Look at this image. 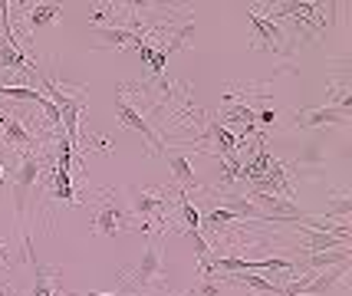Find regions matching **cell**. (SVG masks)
<instances>
[{"instance_id":"obj_1","label":"cell","mask_w":352,"mask_h":296,"mask_svg":"<svg viewBox=\"0 0 352 296\" xmlns=\"http://www.w3.org/2000/svg\"><path fill=\"white\" fill-rule=\"evenodd\" d=\"M46 86V99L60 109V128L66 132V139L76 145L79 141V119H82V109H86V93H66L53 76H43Z\"/></svg>"},{"instance_id":"obj_2","label":"cell","mask_w":352,"mask_h":296,"mask_svg":"<svg viewBox=\"0 0 352 296\" xmlns=\"http://www.w3.org/2000/svg\"><path fill=\"white\" fill-rule=\"evenodd\" d=\"M40 174H43V158L36 155V152H23V161H20V168L14 172V207H16V214L27 211V198H30L33 185L40 181Z\"/></svg>"},{"instance_id":"obj_3","label":"cell","mask_w":352,"mask_h":296,"mask_svg":"<svg viewBox=\"0 0 352 296\" xmlns=\"http://www.w3.org/2000/svg\"><path fill=\"white\" fill-rule=\"evenodd\" d=\"M116 115H119V122H122L125 128H135V132H142V139L148 141L152 155H165V152H168V148H165V141L158 139V132L152 128V122L145 119V112H138L135 106H129L122 93L116 95Z\"/></svg>"},{"instance_id":"obj_4","label":"cell","mask_w":352,"mask_h":296,"mask_svg":"<svg viewBox=\"0 0 352 296\" xmlns=\"http://www.w3.org/2000/svg\"><path fill=\"white\" fill-rule=\"evenodd\" d=\"M129 207H132L135 218H142V231H145L152 220L165 224L168 198H165V194H152V191H145V187H129Z\"/></svg>"},{"instance_id":"obj_5","label":"cell","mask_w":352,"mask_h":296,"mask_svg":"<svg viewBox=\"0 0 352 296\" xmlns=\"http://www.w3.org/2000/svg\"><path fill=\"white\" fill-rule=\"evenodd\" d=\"M129 277H132L142 290H148V286H155V283H162L165 270H162V244H158V240H152V244L145 247L142 260L129 270Z\"/></svg>"},{"instance_id":"obj_6","label":"cell","mask_w":352,"mask_h":296,"mask_svg":"<svg viewBox=\"0 0 352 296\" xmlns=\"http://www.w3.org/2000/svg\"><path fill=\"white\" fill-rule=\"evenodd\" d=\"M201 139L211 141V148H204L211 158H228L241 148V135H234L224 122H208L204 132H201Z\"/></svg>"},{"instance_id":"obj_7","label":"cell","mask_w":352,"mask_h":296,"mask_svg":"<svg viewBox=\"0 0 352 296\" xmlns=\"http://www.w3.org/2000/svg\"><path fill=\"white\" fill-rule=\"evenodd\" d=\"M250 191H261V194H276V198H293V185L290 178H287V165L283 161H276L267 168V174L261 178H254V181H247Z\"/></svg>"},{"instance_id":"obj_8","label":"cell","mask_w":352,"mask_h":296,"mask_svg":"<svg viewBox=\"0 0 352 296\" xmlns=\"http://www.w3.org/2000/svg\"><path fill=\"white\" fill-rule=\"evenodd\" d=\"M296 234H300V250H307V253L339 250L352 244V237H339V234H329V231H313V227H296Z\"/></svg>"},{"instance_id":"obj_9","label":"cell","mask_w":352,"mask_h":296,"mask_svg":"<svg viewBox=\"0 0 352 296\" xmlns=\"http://www.w3.org/2000/svg\"><path fill=\"white\" fill-rule=\"evenodd\" d=\"M247 16H250V23H254V47L280 53L283 33H280V27H276V20H270V16H261L257 10H247Z\"/></svg>"},{"instance_id":"obj_10","label":"cell","mask_w":352,"mask_h":296,"mask_svg":"<svg viewBox=\"0 0 352 296\" xmlns=\"http://www.w3.org/2000/svg\"><path fill=\"white\" fill-rule=\"evenodd\" d=\"M349 257H352L349 247L320 250V253H307V257L296 264V270H303V273H320V270H329V266H336V264H346Z\"/></svg>"},{"instance_id":"obj_11","label":"cell","mask_w":352,"mask_h":296,"mask_svg":"<svg viewBox=\"0 0 352 296\" xmlns=\"http://www.w3.org/2000/svg\"><path fill=\"white\" fill-rule=\"evenodd\" d=\"M125 214H122V207H116L112 201H106L99 211H96V220H92V231L96 234H102V237H116L119 231H125L129 224H125Z\"/></svg>"},{"instance_id":"obj_12","label":"cell","mask_w":352,"mask_h":296,"mask_svg":"<svg viewBox=\"0 0 352 296\" xmlns=\"http://www.w3.org/2000/svg\"><path fill=\"white\" fill-rule=\"evenodd\" d=\"M346 273H349V260H346V264L329 266V270L313 273V277H309V283H307V290H303V296H322L329 286H336V283L346 280Z\"/></svg>"},{"instance_id":"obj_13","label":"cell","mask_w":352,"mask_h":296,"mask_svg":"<svg viewBox=\"0 0 352 296\" xmlns=\"http://www.w3.org/2000/svg\"><path fill=\"white\" fill-rule=\"evenodd\" d=\"M145 43V30L138 33L135 30H125V27H106L102 30V43H99V49H125V47H142Z\"/></svg>"},{"instance_id":"obj_14","label":"cell","mask_w":352,"mask_h":296,"mask_svg":"<svg viewBox=\"0 0 352 296\" xmlns=\"http://www.w3.org/2000/svg\"><path fill=\"white\" fill-rule=\"evenodd\" d=\"M0 132H3V141L10 148H20V152H30L33 148V135L30 128L20 122V119H10V115H0Z\"/></svg>"},{"instance_id":"obj_15","label":"cell","mask_w":352,"mask_h":296,"mask_svg":"<svg viewBox=\"0 0 352 296\" xmlns=\"http://www.w3.org/2000/svg\"><path fill=\"white\" fill-rule=\"evenodd\" d=\"M349 115L346 112L333 109V106H322V109H303V115H296V125L303 128H320V125H346Z\"/></svg>"},{"instance_id":"obj_16","label":"cell","mask_w":352,"mask_h":296,"mask_svg":"<svg viewBox=\"0 0 352 296\" xmlns=\"http://www.w3.org/2000/svg\"><path fill=\"white\" fill-rule=\"evenodd\" d=\"M165 158H168V168H171V174H175V181L182 187H204L195 178V168H191V161H188V155H182V152H165Z\"/></svg>"},{"instance_id":"obj_17","label":"cell","mask_w":352,"mask_h":296,"mask_svg":"<svg viewBox=\"0 0 352 296\" xmlns=\"http://www.w3.org/2000/svg\"><path fill=\"white\" fill-rule=\"evenodd\" d=\"M221 119H224V122H234V125H244L247 132H254L257 112L250 109L247 102H237L234 95H228V102H224V112H221Z\"/></svg>"},{"instance_id":"obj_18","label":"cell","mask_w":352,"mask_h":296,"mask_svg":"<svg viewBox=\"0 0 352 296\" xmlns=\"http://www.w3.org/2000/svg\"><path fill=\"white\" fill-rule=\"evenodd\" d=\"M50 198L53 201H63V204H79V194L76 187H73V181H69V168H56L53 165V191H50Z\"/></svg>"},{"instance_id":"obj_19","label":"cell","mask_w":352,"mask_h":296,"mask_svg":"<svg viewBox=\"0 0 352 296\" xmlns=\"http://www.w3.org/2000/svg\"><path fill=\"white\" fill-rule=\"evenodd\" d=\"M63 16V7L60 3H36L27 10V27L30 30H40V27H50V23H56Z\"/></svg>"},{"instance_id":"obj_20","label":"cell","mask_w":352,"mask_h":296,"mask_svg":"<svg viewBox=\"0 0 352 296\" xmlns=\"http://www.w3.org/2000/svg\"><path fill=\"white\" fill-rule=\"evenodd\" d=\"M0 99H7V102H10V99H14V102H36L40 109L50 102L40 89H30V86H10V82H0Z\"/></svg>"},{"instance_id":"obj_21","label":"cell","mask_w":352,"mask_h":296,"mask_svg":"<svg viewBox=\"0 0 352 296\" xmlns=\"http://www.w3.org/2000/svg\"><path fill=\"white\" fill-rule=\"evenodd\" d=\"M230 283H241V286H247V290H254V293H280L283 290V283L276 280H267V277H257V273H228Z\"/></svg>"},{"instance_id":"obj_22","label":"cell","mask_w":352,"mask_h":296,"mask_svg":"<svg viewBox=\"0 0 352 296\" xmlns=\"http://www.w3.org/2000/svg\"><path fill=\"white\" fill-rule=\"evenodd\" d=\"M237 220H241V218H237L234 211H228V207H211V211L201 218V224H208V227H211V231H217V234H228Z\"/></svg>"},{"instance_id":"obj_23","label":"cell","mask_w":352,"mask_h":296,"mask_svg":"<svg viewBox=\"0 0 352 296\" xmlns=\"http://www.w3.org/2000/svg\"><path fill=\"white\" fill-rule=\"evenodd\" d=\"M221 207H228V211H234L241 220H267L263 218V211L257 207V204L250 201V198H228V204H221Z\"/></svg>"},{"instance_id":"obj_24","label":"cell","mask_w":352,"mask_h":296,"mask_svg":"<svg viewBox=\"0 0 352 296\" xmlns=\"http://www.w3.org/2000/svg\"><path fill=\"white\" fill-rule=\"evenodd\" d=\"M274 165V155H270V148L267 145H261L257 148V155L250 158L244 165V174H247V181H254V178H261V174H267V168Z\"/></svg>"},{"instance_id":"obj_25","label":"cell","mask_w":352,"mask_h":296,"mask_svg":"<svg viewBox=\"0 0 352 296\" xmlns=\"http://www.w3.org/2000/svg\"><path fill=\"white\" fill-rule=\"evenodd\" d=\"M178 218H182L184 231H201V211L184 198V191H178Z\"/></svg>"},{"instance_id":"obj_26","label":"cell","mask_w":352,"mask_h":296,"mask_svg":"<svg viewBox=\"0 0 352 296\" xmlns=\"http://www.w3.org/2000/svg\"><path fill=\"white\" fill-rule=\"evenodd\" d=\"M191 43H195V23H191V20H184L182 27L171 33V40H168V47H165V53L184 49V47H191Z\"/></svg>"},{"instance_id":"obj_27","label":"cell","mask_w":352,"mask_h":296,"mask_svg":"<svg viewBox=\"0 0 352 296\" xmlns=\"http://www.w3.org/2000/svg\"><path fill=\"white\" fill-rule=\"evenodd\" d=\"M352 214V194L349 191H342V194H339L336 201L329 204V207H326V218H339V220H346Z\"/></svg>"},{"instance_id":"obj_28","label":"cell","mask_w":352,"mask_h":296,"mask_svg":"<svg viewBox=\"0 0 352 296\" xmlns=\"http://www.w3.org/2000/svg\"><path fill=\"white\" fill-rule=\"evenodd\" d=\"M191 290H195V296H221V283L211 280L208 273H201V280L195 283Z\"/></svg>"},{"instance_id":"obj_29","label":"cell","mask_w":352,"mask_h":296,"mask_svg":"<svg viewBox=\"0 0 352 296\" xmlns=\"http://www.w3.org/2000/svg\"><path fill=\"white\" fill-rule=\"evenodd\" d=\"M184 237L195 244V253H198V260L204 264V260H208V253H211V247H208V240L201 237V231H184Z\"/></svg>"},{"instance_id":"obj_30","label":"cell","mask_w":352,"mask_h":296,"mask_svg":"<svg viewBox=\"0 0 352 296\" xmlns=\"http://www.w3.org/2000/svg\"><path fill=\"white\" fill-rule=\"evenodd\" d=\"M165 62H168V53H165V47H162V49H155V53H152L148 69H152L155 76H162V73H165Z\"/></svg>"},{"instance_id":"obj_31","label":"cell","mask_w":352,"mask_h":296,"mask_svg":"<svg viewBox=\"0 0 352 296\" xmlns=\"http://www.w3.org/2000/svg\"><path fill=\"white\" fill-rule=\"evenodd\" d=\"M257 122L261 125H276V109H261L257 112Z\"/></svg>"},{"instance_id":"obj_32","label":"cell","mask_w":352,"mask_h":296,"mask_svg":"<svg viewBox=\"0 0 352 296\" xmlns=\"http://www.w3.org/2000/svg\"><path fill=\"white\" fill-rule=\"evenodd\" d=\"M0 264H10V244L0 240Z\"/></svg>"},{"instance_id":"obj_33","label":"cell","mask_w":352,"mask_h":296,"mask_svg":"<svg viewBox=\"0 0 352 296\" xmlns=\"http://www.w3.org/2000/svg\"><path fill=\"white\" fill-rule=\"evenodd\" d=\"M138 53H142V62H148V60H152V53H155V47L142 43V47H138Z\"/></svg>"},{"instance_id":"obj_34","label":"cell","mask_w":352,"mask_h":296,"mask_svg":"<svg viewBox=\"0 0 352 296\" xmlns=\"http://www.w3.org/2000/svg\"><path fill=\"white\" fill-rule=\"evenodd\" d=\"M66 296V293H63ZM69 296H116V293H69Z\"/></svg>"},{"instance_id":"obj_35","label":"cell","mask_w":352,"mask_h":296,"mask_svg":"<svg viewBox=\"0 0 352 296\" xmlns=\"http://www.w3.org/2000/svg\"><path fill=\"white\" fill-rule=\"evenodd\" d=\"M178 296H195V290H184V293H178Z\"/></svg>"},{"instance_id":"obj_36","label":"cell","mask_w":352,"mask_h":296,"mask_svg":"<svg viewBox=\"0 0 352 296\" xmlns=\"http://www.w3.org/2000/svg\"><path fill=\"white\" fill-rule=\"evenodd\" d=\"M0 185H3V165H0Z\"/></svg>"}]
</instances>
